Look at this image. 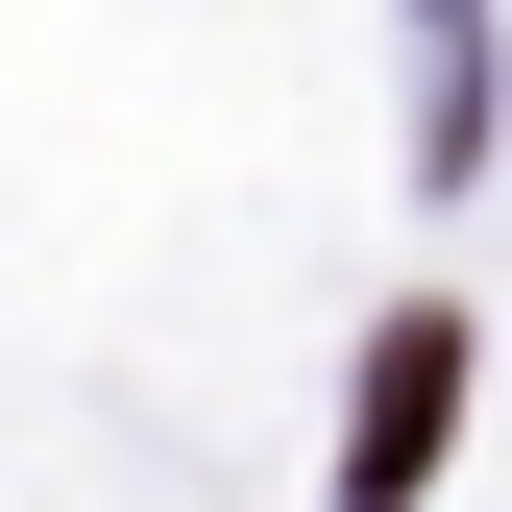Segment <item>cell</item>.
Returning a JSON list of instances; mask_svg holds the SVG:
<instances>
[{
  "label": "cell",
  "mask_w": 512,
  "mask_h": 512,
  "mask_svg": "<svg viewBox=\"0 0 512 512\" xmlns=\"http://www.w3.org/2000/svg\"><path fill=\"white\" fill-rule=\"evenodd\" d=\"M439 415H464V317H391V342H366V415H342V512H415Z\"/></svg>",
  "instance_id": "1"
}]
</instances>
